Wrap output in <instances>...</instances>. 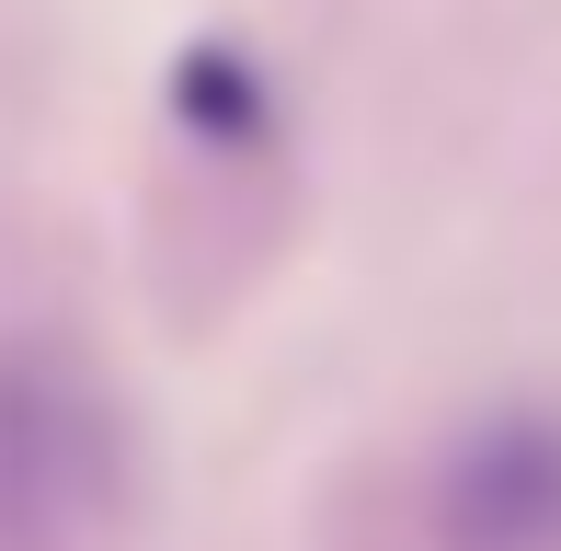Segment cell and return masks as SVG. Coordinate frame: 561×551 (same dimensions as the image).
Listing matches in <instances>:
<instances>
[{"mask_svg": "<svg viewBox=\"0 0 561 551\" xmlns=\"http://www.w3.org/2000/svg\"><path fill=\"white\" fill-rule=\"evenodd\" d=\"M172 92H184V115H195V127H218V138L264 115V92H252V69L229 58V46H195V58H184V81H172Z\"/></svg>", "mask_w": 561, "mask_h": 551, "instance_id": "cell-3", "label": "cell"}, {"mask_svg": "<svg viewBox=\"0 0 561 551\" xmlns=\"http://www.w3.org/2000/svg\"><path fill=\"white\" fill-rule=\"evenodd\" d=\"M436 551H561V425L493 414L436 471Z\"/></svg>", "mask_w": 561, "mask_h": 551, "instance_id": "cell-2", "label": "cell"}, {"mask_svg": "<svg viewBox=\"0 0 561 551\" xmlns=\"http://www.w3.org/2000/svg\"><path fill=\"white\" fill-rule=\"evenodd\" d=\"M126 506V425L81 345L0 334V551H92Z\"/></svg>", "mask_w": 561, "mask_h": 551, "instance_id": "cell-1", "label": "cell"}]
</instances>
